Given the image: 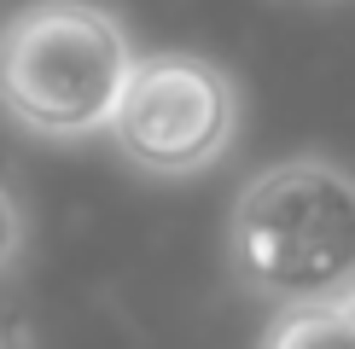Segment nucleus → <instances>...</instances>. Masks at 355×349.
<instances>
[{"instance_id": "obj_1", "label": "nucleus", "mask_w": 355, "mask_h": 349, "mask_svg": "<svg viewBox=\"0 0 355 349\" xmlns=\"http://www.w3.org/2000/svg\"><path fill=\"white\" fill-rule=\"evenodd\" d=\"M227 262L250 297L286 309L355 297V174L327 157H286L233 198Z\"/></svg>"}, {"instance_id": "obj_6", "label": "nucleus", "mask_w": 355, "mask_h": 349, "mask_svg": "<svg viewBox=\"0 0 355 349\" xmlns=\"http://www.w3.org/2000/svg\"><path fill=\"white\" fill-rule=\"evenodd\" d=\"M0 349H12V332H6V326H0Z\"/></svg>"}, {"instance_id": "obj_2", "label": "nucleus", "mask_w": 355, "mask_h": 349, "mask_svg": "<svg viewBox=\"0 0 355 349\" xmlns=\"http://www.w3.org/2000/svg\"><path fill=\"white\" fill-rule=\"evenodd\" d=\"M128 29L94 0H29L0 24V111L35 140L111 134L135 76Z\"/></svg>"}, {"instance_id": "obj_7", "label": "nucleus", "mask_w": 355, "mask_h": 349, "mask_svg": "<svg viewBox=\"0 0 355 349\" xmlns=\"http://www.w3.org/2000/svg\"><path fill=\"white\" fill-rule=\"evenodd\" d=\"M349 309H355V297H349Z\"/></svg>"}, {"instance_id": "obj_4", "label": "nucleus", "mask_w": 355, "mask_h": 349, "mask_svg": "<svg viewBox=\"0 0 355 349\" xmlns=\"http://www.w3.org/2000/svg\"><path fill=\"white\" fill-rule=\"evenodd\" d=\"M262 349H355V309L349 303L286 309L262 332Z\"/></svg>"}, {"instance_id": "obj_5", "label": "nucleus", "mask_w": 355, "mask_h": 349, "mask_svg": "<svg viewBox=\"0 0 355 349\" xmlns=\"http://www.w3.org/2000/svg\"><path fill=\"white\" fill-rule=\"evenodd\" d=\"M24 251V210H18V198L0 186V268H12Z\"/></svg>"}, {"instance_id": "obj_3", "label": "nucleus", "mask_w": 355, "mask_h": 349, "mask_svg": "<svg viewBox=\"0 0 355 349\" xmlns=\"http://www.w3.org/2000/svg\"><path fill=\"white\" fill-rule=\"evenodd\" d=\"M239 134V87L198 53H146L111 116V145L140 174L187 181L227 157Z\"/></svg>"}]
</instances>
